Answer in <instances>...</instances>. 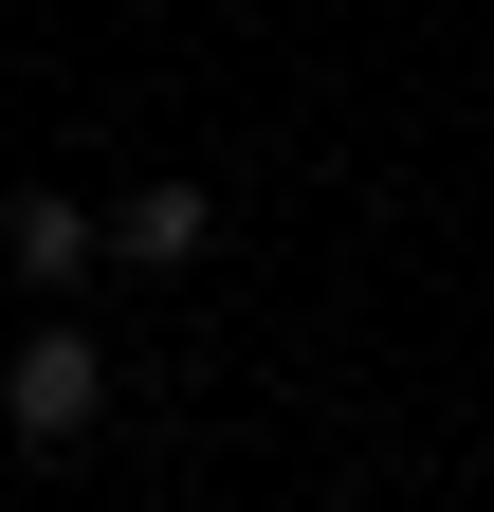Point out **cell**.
Returning <instances> with one entry per match:
<instances>
[{
	"label": "cell",
	"mask_w": 494,
	"mask_h": 512,
	"mask_svg": "<svg viewBox=\"0 0 494 512\" xmlns=\"http://www.w3.org/2000/svg\"><path fill=\"white\" fill-rule=\"evenodd\" d=\"M202 238H220V183H129L110 202V256H147V275H183Z\"/></svg>",
	"instance_id": "cell-3"
},
{
	"label": "cell",
	"mask_w": 494,
	"mask_h": 512,
	"mask_svg": "<svg viewBox=\"0 0 494 512\" xmlns=\"http://www.w3.org/2000/svg\"><path fill=\"white\" fill-rule=\"evenodd\" d=\"M92 403H110V348L74 330V311H37V330L0 348V439H19V458H74Z\"/></svg>",
	"instance_id": "cell-1"
},
{
	"label": "cell",
	"mask_w": 494,
	"mask_h": 512,
	"mask_svg": "<svg viewBox=\"0 0 494 512\" xmlns=\"http://www.w3.org/2000/svg\"><path fill=\"white\" fill-rule=\"evenodd\" d=\"M92 256H110V220H74L55 183H19V202H0V275H19V293H74Z\"/></svg>",
	"instance_id": "cell-2"
}]
</instances>
